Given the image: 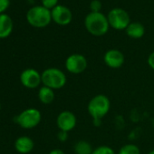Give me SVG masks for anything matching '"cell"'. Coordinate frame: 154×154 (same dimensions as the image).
<instances>
[{
  "label": "cell",
  "mask_w": 154,
  "mask_h": 154,
  "mask_svg": "<svg viewBox=\"0 0 154 154\" xmlns=\"http://www.w3.org/2000/svg\"><path fill=\"white\" fill-rule=\"evenodd\" d=\"M111 110V101L104 94H97L94 96L87 105V111L93 118L94 124L99 126L102 120L108 114Z\"/></svg>",
  "instance_id": "obj_1"
},
{
  "label": "cell",
  "mask_w": 154,
  "mask_h": 154,
  "mask_svg": "<svg viewBox=\"0 0 154 154\" xmlns=\"http://www.w3.org/2000/svg\"><path fill=\"white\" fill-rule=\"evenodd\" d=\"M85 26L86 30L94 36L104 35L110 27L107 17L101 12L89 13L85 20Z\"/></svg>",
  "instance_id": "obj_2"
},
{
  "label": "cell",
  "mask_w": 154,
  "mask_h": 154,
  "mask_svg": "<svg viewBox=\"0 0 154 154\" xmlns=\"http://www.w3.org/2000/svg\"><path fill=\"white\" fill-rule=\"evenodd\" d=\"M42 84L44 86L49 87L51 89L58 90L62 89L67 82L66 74L60 69L55 67H51L45 69L42 73Z\"/></svg>",
  "instance_id": "obj_3"
},
{
  "label": "cell",
  "mask_w": 154,
  "mask_h": 154,
  "mask_svg": "<svg viewBox=\"0 0 154 154\" xmlns=\"http://www.w3.org/2000/svg\"><path fill=\"white\" fill-rule=\"evenodd\" d=\"M27 22L34 27L43 28L47 26L52 21L51 11L43 6L33 7L26 13Z\"/></svg>",
  "instance_id": "obj_4"
},
{
  "label": "cell",
  "mask_w": 154,
  "mask_h": 154,
  "mask_svg": "<svg viewBox=\"0 0 154 154\" xmlns=\"http://www.w3.org/2000/svg\"><path fill=\"white\" fill-rule=\"evenodd\" d=\"M17 124L23 129H33L36 127L41 120L42 114L39 110L35 108H28L23 111L18 116H17Z\"/></svg>",
  "instance_id": "obj_5"
},
{
  "label": "cell",
  "mask_w": 154,
  "mask_h": 154,
  "mask_svg": "<svg viewBox=\"0 0 154 154\" xmlns=\"http://www.w3.org/2000/svg\"><path fill=\"white\" fill-rule=\"evenodd\" d=\"M107 19L111 27L115 30H124L131 24L129 14L122 8H113L112 9Z\"/></svg>",
  "instance_id": "obj_6"
},
{
  "label": "cell",
  "mask_w": 154,
  "mask_h": 154,
  "mask_svg": "<svg viewBox=\"0 0 154 154\" xmlns=\"http://www.w3.org/2000/svg\"><path fill=\"white\" fill-rule=\"evenodd\" d=\"M88 66L86 57L81 54H72L65 60V69L72 74H80L84 72Z\"/></svg>",
  "instance_id": "obj_7"
},
{
  "label": "cell",
  "mask_w": 154,
  "mask_h": 154,
  "mask_svg": "<svg viewBox=\"0 0 154 154\" xmlns=\"http://www.w3.org/2000/svg\"><path fill=\"white\" fill-rule=\"evenodd\" d=\"M20 82L23 86L28 89H35L42 83L41 73L33 68L24 70L20 74Z\"/></svg>",
  "instance_id": "obj_8"
},
{
  "label": "cell",
  "mask_w": 154,
  "mask_h": 154,
  "mask_svg": "<svg viewBox=\"0 0 154 154\" xmlns=\"http://www.w3.org/2000/svg\"><path fill=\"white\" fill-rule=\"evenodd\" d=\"M77 119L75 114L71 111H63L56 119V125L60 131L69 132L76 126Z\"/></svg>",
  "instance_id": "obj_9"
},
{
  "label": "cell",
  "mask_w": 154,
  "mask_h": 154,
  "mask_svg": "<svg viewBox=\"0 0 154 154\" xmlns=\"http://www.w3.org/2000/svg\"><path fill=\"white\" fill-rule=\"evenodd\" d=\"M52 20L59 26H66L71 23L72 19V14L71 10L62 5L56 6L51 11Z\"/></svg>",
  "instance_id": "obj_10"
},
{
  "label": "cell",
  "mask_w": 154,
  "mask_h": 154,
  "mask_svg": "<svg viewBox=\"0 0 154 154\" xmlns=\"http://www.w3.org/2000/svg\"><path fill=\"white\" fill-rule=\"evenodd\" d=\"M103 61L108 67L112 69H119L123 65L125 57L120 50L110 49L104 54Z\"/></svg>",
  "instance_id": "obj_11"
},
{
  "label": "cell",
  "mask_w": 154,
  "mask_h": 154,
  "mask_svg": "<svg viewBox=\"0 0 154 154\" xmlns=\"http://www.w3.org/2000/svg\"><path fill=\"white\" fill-rule=\"evenodd\" d=\"M35 147L34 140L28 136H21L18 137L15 141L16 150L21 154H27L33 150Z\"/></svg>",
  "instance_id": "obj_12"
},
{
  "label": "cell",
  "mask_w": 154,
  "mask_h": 154,
  "mask_svg": "<svg viewBox=\"0 0 154 154\" xmlns=\"http://www.w3.org/2000/svg\"><path fill=\"white\" fill-rule=\"evenodd\" d=\"M13 31V20L7 14H0V39L8 37Z\"/></svg>",
  "instance_id": "obj_13"
},
{
  "label": "cell",
  "mask_w": 154,
  "mask_h": 154,
  "mask_svg": "<svg viewBox=\"0 0 154 154\" xmlns=\"http://www.w3.org/2000/svg\"><path fill=\"white\" fill-rule=\"evenodd\" d=\"M125 31H126L127 35L133 39H140L145 34V28L143 25L139 22L131 23L128 26V27L125 29Z\"/></svg>",
  "instance_id": "obj_14"
},
{
  "label": "cell",
  "mask_w": 154,
  "mask_h": 154,
  "mask_svg": "<svg viewBox=\"0 0 154 154\" xmlns=\"http://www.w3.org/2000/svg\"><path fill=\"white\" fill-rule=\"evenodd\" d=\"M38 99L44 104H50L54 100V92L53 89L42 86L38 91Z\"/></svg>",
  "instance_id": "obj_15"
},
{
  "label": "cell",
  "mask_w": 154,
  "mask_h": 154,
  "mask_svg": "<svg viewBox=\"0 0 154 154\" xmlns=\"http://www.w3.org/2000/svg\"><path fill=\"white\" fill-rule=\"evenodd\" d=\"M73 149L75 154H92L94 149L89 141L81 140L74 144Z\"/></svg>",
  "instance_id": "obj_16"
},
{
  "label": "cell",
  "mask_w": 154,
  "mask_h": 154,
  "mask_svg": "<svg viewBox=\"0 0 154 154\" xmlns=\"http://www.w3.org/2000/svg\"><path fill=\"white\" fill-rule=\"evenodd\" d=\"M118 154H140V149L136 144L128 143L121 147Z\"/></svg>",
  "instance_id": "obj_17"
},
{
  "label": "cell",
  "mask_w": 154,
  "mask_h": 154,
  "mask_svg": "<svg viewBox=\"0 0 154 154\" xmlns=\"http://www.w3.org/2000/svg\"><path fill=\"white\" fill-rule=\"evenodd\" d=\"M92 154H116L114 149L107 145H100L96 147Z\"/></svg>",
  "instance_id": "obj_18"
},
{
  "label": "cell",
  "mask_w": 154,
  "mask_h": 154,
  "mask_svg": "<svg viewBox=\"0 0 154 154\" xmlns=\"http://www.w3.org/2000/svg\"><path fill=\"white\" fill-rule=\"evenodd\" d=\"M102 2L100 1V0H93V1L91 2L90 4V9L92 12H100L102 10Z\"/></svg>",
  "instance_id": "obj_19"
},
{
  "label": "cell",
  "mask_w": 154,
  "mask_h": 154,
  "mask_svg": "<svg viewBox=\"0 0 154 154\" xmlns=\"http://www.w3.org/2000/svg\"><path fill=\"white\" fill-rule=\"evenodd\" d=\"M42 5L47 9H54L58 6V0H42Z\"/></svg>",
  "instance_id": "obj_20"
},
{
  "label": "cell",
  "mask_w": 154,
  "mask_h": 154,
  "mask_svg": "<svg viewBox=\"0 0 154 154\" xmlns=\"http://www.w3.org/2000/svg\"><path fill=\"white\" fill-rule=\"evenodd\" d=\"M10 4V0H0V14H3L5 12Z\"/></svg>",
  "instance_id": "obj_21"
},
{
  "label": "cell",
  "mask_w": 154,
  "mask_h": 154,
  "mask_svg": "<svg viewBox=\"0 0 154 154\" xmlns=\"http://www.w3.org/2000/svg\"><path fill=\"white\" fill-rule=\"evenodd\" d=\"M57 138H58V140H59L60 141L64 142V141H66L67 139H68V132L60 131L57 133Z\"/></svg>",
  "instance_id": "obj_22"
},
{
  "label": "cell",
  "mask_w": 154,
  "mask_h": 154,
  "mask_svg": "<svg viewBox=\"0 0 154 154\" xmlns=\"http://www.w3.org/2000/svg\"><path fill=\"white\" fill-rule=\"evenodd\" d=\"M148 64L152 70H154V52L149 54L148 57Z\"/></svg>",
  "instance_id": "obj_23"
},
{
  "label": "cell",
  "mask_w": 154,
  "mask_h": 154,
  "mask_svg": "<svg viewBox=\"0 0 154 154\" xmlns=\"http://www.w3.org/2000/svg\"><path fill=\"white\" fill-rule=\"evenodd\" d=\"M49 154H65V153L63 150H62L60 149H54L49 152Z\"/></svg>",
  "instance_id": "obj_24"
},
{
  "label": "cell",
  "mask_w": 154,
  "mask_h": 154,
  "mask_svg": "<svg viewBox=\"0 0 154 154\" xmlns=\"http://www.w3.org/2000/svg\"><path fill=\"white\" fill-rule=\"evenodd\" d=\"M147 154H154V149H151L150 151H149Z\"/></svg>",
  "instance_id": "obj_25"
}]
</instances>
